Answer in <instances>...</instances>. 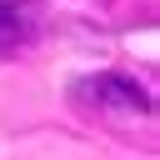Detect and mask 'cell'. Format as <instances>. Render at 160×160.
I'll return each instance as SVG.
<instances>
[{"label": "cell", "mask_w": 160, "mask_h": 160, "mask_svg": "<svg viewBox=\"0 0 160 160\" xmlns=\"http://www.w3.org/2000/svg\"><path fill=\"white\" fill-rule=\"evenodd\" d=\"M70 105H75L80 115H140V120L155 110L150 90H145L135 75H125V70L80 75V80L70 85Z\"/></svg>", "instance_id": "1"}, {"label": "cell", "mask_w": 160, "mask_h": 160, "mask_svg": "<svg viewBox=\"0 0 160 160\" xmlns=\"http://www.w3.org/2000/svg\"><path fill=\"white\" fill-rule=\"evenodd\" d=\"M30 35H35L30 10H25V5H15V0H0V55L25 50V45H30Z\"/></svg>", "instance_id": "2"}]
</instances>
